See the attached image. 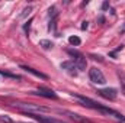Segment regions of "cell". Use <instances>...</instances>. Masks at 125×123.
Returning <instances> with one entry per match:
<instances>
[{"label": "cell", "mask_w": 125, "mask_h": 123, "mask_svg": "<svg viewBox=\"0 0 125 123\" xmlns=\"http://www.w3.org/2000/svg\"><path fill=\"white\" fill-rule=\"evenodd\" d=\"M13 106L16 109H21V110H25L28 113H39V112H48V107H44V106H39V104H33V103H22V101H16L13 103Z\"/></svg>", "instance_id": "obj_1"}, {"label": "cell", "mask_w": 125, "mask_h": 123, "mask_svg": "<svg viewBox=\"0 0 125 123\" xmlns=\"http://www.w3.org/2000/svg\"><path fill=\"white\" fill-rule=\"evenodd\" d=\"M67 52H68V55L73 57V62L76 64V67H77L79 71H84V70H86L87 61H86V57H84L83 54H80V52L76 51V49H68Z\"/></svg>", "instance_id": "obj_2"}, {"label": "cell", "mask_w": 125, "mask_h": 123, "mask_svg": "<svg viewBox=\"0 0 125 123\" xmlns=\"http://www.w3.org/2000/svg\"><path fill=\"white\" fill-rule=\"evenodd\" d=\"M97 112H100L102 114H105V116H109V117H112V119H115L118 123H125V116H122L121 113H118L116 110H114V109H109V107H106V106H102L100 104V107H99V110Z\"/></svg>", "instance_id": "obj_3"}, {"label": "cell", "mask_w": 125, "mask_h": 123, "mask_svg": "<svg viewBox=\"0 0 125 123\" xmlns=\"http://www.w3.org/2000/svg\"><path fill=\"white\" fill-rule=\"evenodd\" d=\"M89 77H90V81L93 83V84H99V86H103L105 83H106V78H105V75H103V72L99 70V68H90L89 70Z\"/></svg>", "instance_id": "obj_4"}, {"label": "cell", "mask_w": 125, "mask_h": 123, "mask_svg": "<svg viewBox=\"0 0 125 123\" xmlns=\"http://www.w3.org/2000/svg\"><path fill=\"white\" fill-rule=\"evenodd\" d=\"M74 97L83 104V106H86V107H89V109H93V110H99V107H100V104L99 103H96L94 100L92 98H89V97H84V96H79V94H74Z\"/></svg>", "instance_id": "obj_5"}, {"label": "cell", "mask_w": 125, "mask_h": 123, "mask_svg": "<svg viewBox=\"0 0 125 123\" xmlns=\"http://www.w3.org/2000/svg\"><path fill=\"white\" fill-rule=\"evenodd\" d=\"M97 94L100 97H103L105 100H109V101H114L116 98V96H118V93H116L115 88H102V90L97 91Z\"/></svg>", "instance_id": "obj_6"}, {"label": "cell", "mask_w": 125, "mask_h": 123, "mask_svg": "<svg viewBox=\"0 0 125 123\" xmlns=\"http://www.w3.org/2000/svg\"><path fill=\"white\" fill-rule=\"evenodd\" d=\"M28 116H31L32 119L38 120L39 123H64L62 120L54 119V117H51V116H41V114H33V113H28Z\"/></svg>", "instance_id": "obj_7"}, {"label": "cell", "mask_w": 125, "mask_h": 123, "mask_svg": "<svg viewBox=\"0 0 125 123\" xmlns=\"http://www.w3.org/2000/svg\"><path fill=\"white\" fill-rule=\"evenodd\" d=\"M61 70H64L67 74H70V75H77V67H76V64L73 61H64L61 62Z\"/></svg>", "instance_id": "obj_8"}, {"label": "cell", "mask_w": 125, "mask_h": 123, "mask_svg": "<svg viewBox=\"0 0 125 123\" xmlns=\"http://www.w3.org/2000/svg\"><path fill=\"white\" fill-rule=\"evenodd\" d=\"M64 114H67L73 122L76 123H93L92 120H89L87 117H84V116H80V114H77V113H73V112H64Z\"/></svg>", "instance_id": "obj_9"}, {"label": "cell", "mask_w": 125, "mask_h": 123, "mask_svg": "<svg viewBox=\"0 0 125 123\" xmlns=\"http://www.w3.org/2000/svg\"><path fill=\"white\" fill-rule=\"evenodd\" d=\"M35 94H39V96H42V97H47V98H52V100H55L57 98V94L52 91V90H50V88H45V87H39L36 91H33Z\"/></svg>", "instance_id": "obj_10"}, {"label": "cell", "mask_w": 125, "mask_h": 123, "mask_svg": "<svg viewBox=\"0 0 125 123\" xmlns=\"http://www.w3.org/2000/svg\"><path fill=\"white\" fill-rule=\"evenodd\" d=\"M21 68H22V70H25L26 72L32 74V75H35V77H39V78H44V80H47V78H48L45 74H42V72H39V71L33 70V68H31V67H28V65H21Z\"/></svg>", "instance_id": "obj_11"}, {"label": "cell", "mask_w": 125, "mask_h": 123, "mask_svg": "<svg viewBox=\"0 0 125 123\" xmlns=\"http://www.w3.org/2000/svg\"><path fill=\"white\" fill-rule=\"evenodd\" d=\"M39 46H42L44 49H50V48H52V42L48 39H42V41H39Z\"/></svg>", "instance_id": "obj_12"}, {"label": "cell", "mask_w": 125, "mask_h": 123, "mask_svg": "<svg viewBox=\"0 0 125 123\" xmlns=\"http://www.w3.org/2000/svg\"><path fill=\"white\" fill-rule=\"evenodd\" d=\"M68 42H70L71 45H76V46H77V45H80L82 41H80L79 36H70V38H68Z\"/></svg>", "instance_id": "obj_13"}, {"label": "cell", "mask_w": 125, "mask_h": 123, "mask_svg": "<svg viewBox=\"0 0 125 123\" xmlns=\"http://www.w3.org/2000/svg\"><path fill=\"white\" fill-rule=\"evenodd\" d=\"M118 77H119V80H121V86H122V93H124V96H125V74H124V72H118Z\"/></svg>", "instance_id": "obj_14"}, {"label": "cell", "mask_w": 125, "mask_h": 123, "mask_svg": "<svg viewBox=\"0 0 125 123\" xmlns=\"http://www.w3.org/2000/svg\"><path fill=\"white\" fill-rule=\"evenodd\" d=\"M31 10H32V7H31V6H28L26 9H23V12H22V13L19 15V18H18V19H23V18H25V16H26V15H28V13H29Z\"/></svg>", "instance_id": "obj_15"}, {"label": "cell", "mask_w": 125, "mask_h": 123, "mask_svg": "<svg viewBox=\"0 0 125 123\" xmlns=\"http://www.w3.org/2000/svg\"><path fill=\"white\" fill-rule=\"evenodd\" d=\"M0 120H1L3 123H13L12 122V119H9L7 116H0Z\"/></svg>", "instance_id": "obj_16"}, {"label": "cell", "mask_w": 125, "mask_h": 123, "mask_svg": "<svg viewBox=\"0 0 125 123\" xmlns=\"http://www.w3.org/2000/svg\"><path fill=\"white\" fill-rule=\"evenodd\" d=\"M108 7H109V3H108V1H105V3L102 4V9H103V10H106Z\"/></svg>", "instance_id": "obj_17"}, {"label": "cell", "mask_w": 125, "mask_h": 123, "mask_svg": "<svg viewBox=\"0 0 125 123\" xmlns=\"http://www.w3.org/2000/svg\"><path fill=\"white\" fill-rule=\"evenodd\" d=\"M87 26H89V25H87V22H83V25H82V29L84 31V29H87Z\"/></svg>", "instance_id": "obj_18"}, {"label": "cell", "mask_w": 125, "mask_h": 123, "mask_svg": "<svg viewBox=\"0 0 125 123\" xmlns=\"http://www.w3.org/2000/svg\"><path fill=\"white\" fill-rule=\"evenodd\" d=\"M119 33H121V35H124V33H125V23H124V26L121 28V31H119Z\"/></svg>", "instance_id": "obj_19"}]
</instances>
